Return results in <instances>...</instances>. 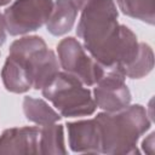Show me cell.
<instances>
[{
    "mask_svg": "<svg viewBox=\"0 0 155 155\" xmlns=\"http://www.w3.org/2000/svg\"><path fill=\"white\" fill-rule=\"evenodd\" d=\"M1 79L5 88L13 93H24L33 88L27 68L18 59L8 56L1 69Z\"/></svg>",
    "mask_w": 155,
    "mask_h": 155,
    "instance_id": "obj_11",
    "label": "cell"
},
{
    "mask_svg": "<svg viewBox=\"0 0 155 155\" xmlns=\"http://www.w3.org/2000/svg\"><path fill=\"white\" fill-rule=\"evenodd\" d=\"M57 53L63 71L73 75L85 86H94L105 73V69L88 56L84 46L73 36L58 42Z\"/></svg>",
    "mask_w": 155,
    "mask_h": 155,
    "instance_id": "obj_5",
    "label": "cell"
},
{
    "mask_svg": "<svg viewBox=\"0 0 155 155\" xmlns=\"http://www.w3.org/2000/svg\"><path fill=\"white\" fill-rule=\"evenodd\" d=\"M41 127L39 136V154H67L68 150L64 144L63 125L54 122Z\"/></svg>",
    "mask_w": 155,
    "mask_h": 155,
    "instance_id": "obj_13",
    "label": "cell"
},
{
    "mask_svg": "<svg viewBox=\"0 0 155 155\" xmlns=\"http://www.w3.org/2000/svg\"><path fill=\"white\" fill-rule=\"evenodd\" d=\"M23 113L30 122L39 126L54 124L61 120V114L41 98L25 96L23 99Z\"/></svg>",
    "mask_w": 155,
    "mask_h": 155,
    "instance_id": "obj_12",
    "label": "cell"
},
{
    "mask_svg": "<svg viewBox=\"0 0 155 155\" xmlns=\"http://www.w3.org/2000/svg\"><path fill=\"white\" fill-rule=\"evenodd\" d=\"M8 56L21 61L29 74L34 90H41L59 71V62L52 50H48L42 38L36 35L15 40Z\"/></svg>",
    "mask_w": 155,
    "mask_h": 155,
    "instance_id": "obj_4",
    "label": "cell"
},
{
    "mask_svg": "<svg viewBox=\"0 0 155 155\" xmlns=\"http://www.w3.org/2000/svg\"><path fill=\"white\" fill-rule=\"evenodd\" d=\"M39 136L34 126L7 128L0 136V154H39Z\"/></svg>",
    "mask_w": 155,
    "mask_h": 155,
    "instance_id": "obj_9",
    "label": "cell"
},
{
    "mask_svg": "<svg viewBox=\"0 0 155 155\" xmlns=\"http://www.w3.org/2000/svg\"><path fill=\"white\" fill-rule=\"evenodd\" d=\"M5 41H6V25H5L4 15L0 12V46L4 45Z\"/></svg>",
    "mask_w": 155,
    "mask_h": 155,
    "instance_id": "obj_17",
    "label": "cell"
},
{
    "mask_svg": "<svg viewBox=\"0 0 155 155\" xmlns=\"http://www.w3.org/2000/svg\"><path fill=\"white\" fill-rule=\"evenodd\" d=\"M42 96L50 101L62 116H88L96 111V103L91 91L73 75L58 71L52 80L41 88Z\"/></svg>",
    "mask_w": 155,
    "mask_h": 155,
    "instance_id": "obj_3",
    "label": "cell"
},
{
    "mask_svg": "<svg viewBox=\"0 0 155 155\" xmlns=\"http://www.w3.org/2000/svg\"><path fill=\"white\" fill-rule=\"evenodd\" d=\"M75 5H76V7L79 8V10H81L82 7H84V5L86 4V2H88L90 0H71Z\"/></svg>",
    "mask_w": 155,
    "mask_h": 155,
    "instance_id": "obj_18",
    "label": "cell"
},
{
    "mask_svg": "<svg viewBox=\"0 0 155 155\" xmlns=\"http://www.w3.org/2000/svg\"><path fill=\"white\" fill-rule=\"evenodd\" d=\"M119 10L131 18L139 19L148 24L155 22L154 0H116Z\"/></svg>",
    "mask_w": 155,
    "mask_h": 155,
    "instance_id": "obj_14",
    "label": "cell"
},
{
    "mask_svg": "<svg viewBox=\"0 0 155 155\" xmlns=\"http://www.w3.org/2000/svg\"><path fill=\"white\" fill-rule=\"evenodd\" d=\"M154 136H155V133L151 132V133L142 142V149H143V151H145L147 154H153V150H154Z\"/></svg>",
    "mask_w": 155,
    "mask_h": 155,
    "instance_id": "obj_16",
    "label": "cell"
},
{
    "mask_svg": "<svg viewBox=\"0 0 155 155\" xmlns=\"http://www.w3.org/2000/svg\"><path fill=\"white\" fill-rule=\"evenodd\" d=\"M12 0H0V6H5V5H7L8 2H11Z\"/></svg>",
    "mask_w": 155,
    "mask_h": 155,
    "instance_id": "obj_19",
    "label": "cell"
},
{
    "mask_svg": "<svg viewBox=\"0 0 155 155\" xmlns=\"http://www.w3.org/2000/svg\"><path fill=\"white\" fill-rule=\"evenodd\" d=\"M79 8L71 0H56L51 15L46 22L47 31L54 36H61L71 30Z\"/></svg>",
    "mask_w": 155,
    "mask_h": 155,
    "instance_id": "obj_10",
    "label": "cell"
},
{
    "mask_svg": "<svg viewBox=\"0 0 155 155\" xmlns=\"http://www.w3.org/2000/svg\"><path fill=\"white\" fill-rule=\"evenodd\" d=\"M126 76L117 69H105L94 85L93 99L103 111H119L131 103V92L125 82Z\"/></svg>",
    "mask_w": 155,
    "mask_h": 155,
    "instance_id": "obj_7",
    "label": "cell"
},
{
    "mask_svg": "<svg viewBox=\"0 0 155 155\" xmlns=\"http://www.w3.org/2000/svg\"><path fill=\"white\" fill-rule=\"evenodd\" d=\"M102 138V154H137V142L151 126L147 109L140 104L119 111H103L94 116Z\"/></svg>",
    "mask_w": 155,
    "mask_h": 155,
    "instance_id": "obj_2",
    "label": "cell"
},
{
    "mask_svg": "<svg viewBox=\"0 0 155 155\" xmlns=\"http://www.w3.org/2000/svg\"><path fill=\"white\" fill-rule=\"evenodd\" d=\"M114 0H90L81 8L76 35L84 48L104 69H124L137 57L139 42L136 34L117 22Z\"/></svg>",
    "mask_w": 155,
    "mask_h": 155,
    "instance_id": "obj_1",
    "label": "cell"
},
{
    "mask_svg": "<svg viewBox=\"0 0 155 155\" xmlns=\"http://www.w3.org/2000/svg\"><path fill=\"white\" fill-rule=\"evenodd\" d=\"M154 68V53L151 47L145 42H139L137 57L124 69V75L130 79H142Z\"/></svg>",
    "mask_w": 155,
    "mask_h": 155,
    "instance_id": "obj_15",
    "label": "cell"
},
{
    "mask_svg": "<svg viewBox=\"0 0 155 155\" xmlns=\"http://www.w3.org/2000/svg\"><path fill=\"white\" fill-rule=\"evenodd\" d=\"M53 0H16L4 12L6 30L10 35H23L46 24Z\"/></svg>",
    "mask_w": 155,
    "mask_h": 155,
    "instance_id": "obj_6",
    "label": "cell"
},
{
    "mask_svg": "<svg viewBox=\"0 0 155 155\" xmlns=\"http://www.w3.org/2000/svg\"><path fill=\"white\" fill-rule=\"evenodd\" d=\"M68 142L71 151L86 154H102V138L96 119L68 122Z\"/></svg>",
    "mask_w": 155,
    "mask_h": 155,
    "instance_id": "obj_8",
    "label": "cell"
}]
</instances>
